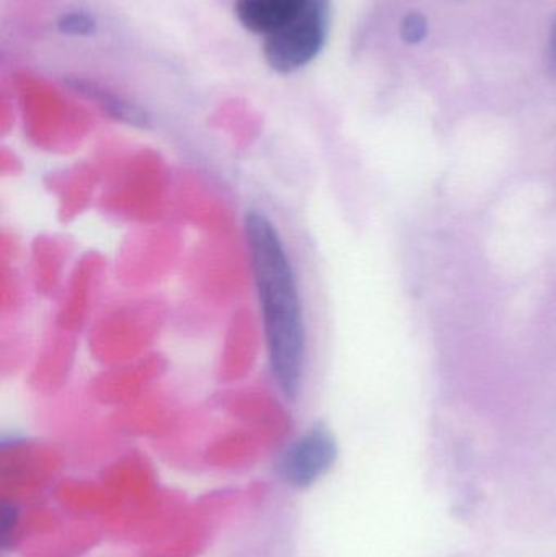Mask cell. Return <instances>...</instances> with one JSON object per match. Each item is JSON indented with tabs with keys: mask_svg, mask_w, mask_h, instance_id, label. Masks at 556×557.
I'll list each match as a JSON object with an SVG mask.
<instances>
[{
	"mask_svg": "<svg viewBox=\"0 0 556 557\" xmlns=\"http://www.w3.org/2000/svg\"><path fill=\"white\" fill-rule=\"evenodd\" d=\"M338 445L325 425H313L291 441L274 461L276 476L293 490H309L335 465Z\"/></svg>",
	"mask_w": 556,
	"mask_h": 557,
	"instance_id": "cell-3",
	"label": "cell"
},
{
	"mask_svg": "<svg viewBox=\"0 0 556 557\" xmlns=\"http://www.w3.org/2000/svg\"><path fill=\"white\" fill-rule=\"evenodd\" d=\"M20 512L18 507L13 503H2L0 509V536H2V548L7 549L13 543L16 530H18Z\"/></svg>",
	"mask_w": 556,
	"mask_h": 557,
	"instance_id": "cell-7",
	"label": "cell"
},
{
	"mask_svg": "<svg viewBox=\"0 0 556 557\" xmlns=\"http://www.w3.org/2000/svg\"><path fill=\"white\" fill-rule=\"evenodd\" d=\"M428 25L427 18L420 13H410L401 23V36L405 41L420 42L427 36Z\"/></svg>",
	"mask_w": 556,
	"mask_h": 557,
	"instance_id": "cell-8",
	"label": "cell"
},
{
	"mask_svg": "<svg viewBox=\"0 0 556 557\" xmlns=\"http://www.w3.org/2000/svg\"><path fill=\"white\" fill-rule=\"evenodd\" d=\"M244 225L271 373L281 395L294 401L306 367V326L296 273L280 232L263 212H247Z\"/></svg>",
	"mask_w": 556,
	"mask_h": 557,
	"instance_id": "cell-1",
	"label": "cell"
},
{
	"mask_svg": "<svg viewBox=\"0 0 556 557\" xmlns=\"http://www.w3.org/2000/svg\"><path fill=\"white\" fill-rule=\"evenodd\" d=\"M58 28L62 35L72 36V38H90L97 33L98 20L87 10H67L59 16Z\"/></svg>",
	"mask_w": 556,
	"mask_h": 557,
	"instance_id": "cell-6",
	"label": "cell"
},
{
	"mask_svg": "<svg viewBox=\"0 0 556 557\" xmlns=\"http://www.w3.org/2000/svg\"><path fill=\"white\" fill-rule=\"evenodd\" d=\"M332 23L330 0H320L299 22L263 39V58L277 74H294L316 61L325 48Z\"/></svg>",
	"mask_w": 556,
	"mask_h": 557,
	"instance_id": "cell-2",
	"label": "cell"
},
{
	"mask_svg": "<svg viewBox=\"0 0 556 557\" xmlns=\"http://www.w3.org/2000/svg\"><path fill=\"white\" fill-rule=\"evenodd\" d=\"M551 65H552V71L556 72V20L554 23V29H552Z\"/></svg>",
	"mask_w": 556,
	"mask_h": 557,
	"instance_id": "cell-9",
	"label": "cell"
},
{
	"mask_svg": "<svg viewBox=\"0 0 556 557\" xmlns=\"http://www.w3.org/2000/svg\"><path fill=\"white\" fill-rule=\"evenodd\" d=\"M67 85L72 88V91L94 101L103 113H107L113 120L120 121V123L137 127L147 126V123H149V117L139 107L108 90L98 82L84 77H69Z\"/></svg>",
	"mask_w": 556,
	"mask_h": 557,
	"instance_id": "cell-5",
	"label": "cell"
},
{
	"mask_svg": "<svg viewBox=\"0 0 556 557\" xmlns=\"http://www.w3.org/2000/svg\"><path fill=\"white\" fill-rule=\"evenodd\" d=\"M320 0H235L238 23L251 35L267 39L299 22Z\"/></svg>",
	"mask_w": 556,
	"mask_h": 557,
	"instance_id": "cell-4",
	"label": "cell"
}]
</instances>
